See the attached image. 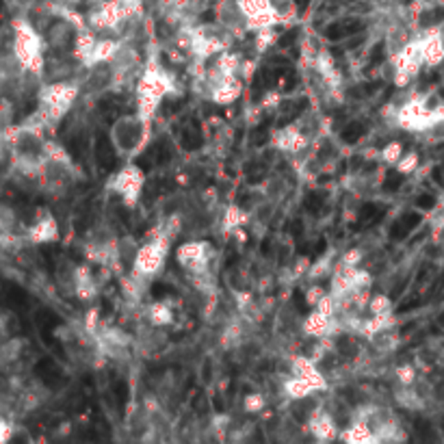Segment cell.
<instances>
[{"instance_id":"1","label":"cell","mask_w":444,"mask_h":444,"mask_svg":"<svg viewBox=\"0 0 444 444\" xmlns=\"http://www.w3.org/2000/svg\"><path fill=\"white\" fill-rule=\"evenodd\" d=\"M173 78L167 69H163L156 61H150L144 69H141L135 94H137V113L152 121L158 106L173 92Z\"/></svg>"},{"instance_id":"2","label":"cell","mask_w":444,"mask_h":444,"mask_svg":"<svg viewBox=\"0 0 444 444\" xmlns=\"http://www.w3.org/2000/svg\"><path fill=\"white\" fill-rule=\"evenodd\" d=\"M13 48L11 52L15 55V59L20 61V65L24 67V72L31 76H44L46 72V40L44 35H40V31L35 28L28 20H22V17H15L13 24Z\"/></svg>"},{"instance_id":"3","label":"cell","mask_w":444,"mask_h":444,"mask_svg":"<svg viewBox=\"0 0 444 444\" xmlns=\"http://www.w3.org/2000/svg\"><path fill=\"white\" fill-rule=\"evenodd\" d=\"M111 144L115 152L123 158H130L144 150V146L150 139V121L146 117H141L139 113L121 115L113 121V126L109 130Z\"/></svg>"},{"instance_id":"4","label":"cell","mask_w":444,"mask_h":444,"mask_svg":"<svg viewBox=\"0 0 444 444\" xmlns=\"http://www.w3.org/2000/svg\"><path fill=\"white\" fill-rule=\"evenodd\" d=\"M83 92L76 80H52L40 89V111L48 117L50 126L61 121L74 106Z\"/></svg>"},{"instance_id":"5","label":"cell","mask_w":444,"mask_h":444,"mask_svg":"<svg viewBox=\"0 0 444 444\" xmlns=\"http://www.w3.org/2000/svg\"><path fill=\"white\" fill-rule=\"evenodd\" d=\"M171 243H173V239L167 237L161 230V225H158L156 232L148 239V243L137 247L130 271L139 278H144V280H152L154 275H158L165 266L167 254L171 250Z\"/></svg>"},{"instance_id":"6","label":"cell","mask_w":444,"mask_h":444,"mask_svg":"<svg viewBox=\"0 0 444 444\" xmlns=\"http://www.w3.org/2000/svg\"><path fill=\"white\" fill-rule=\"evenodd\" d=\"M176 260L187 271V275L191 280L210 275L212 260H215V250H212V245L208 241H202V239L187 241L176 250Z\"/></svg>"},{"instance_id":"7","label":"cell","mask_w":444,"mask_h":444,"mask_svg":"<svg viewBox=\"0 0 444 444\" xmlns=\"http://www.w3.org/2000/svg\"><path fill=\"white\" fill-rule=\"evenodd\" d=\"M146 187V173L137 165H126L121 167L111 180V189L121 198V204L126 208H135L141 200V193Z\"/></svg>"},{"instance_id":"8","label":"cell","mask_w":444,"mask_h":444,"mask_svg":"<svg viewBox=\"0 0 444 444\" xmlns=\"http://www.w3.org/2000/svg\"><path fill=\"white\" fill-rule=\"evenodd\" d=\"M117 69L111 61L96 63L92 67H85V78H83V92L89 96H102L117 89Z\"/></svg>"},{"instance_id":"9","label":"cell","mask_w":444,"mask_h":444,"mask_svg":"<svg viewBox=\"0 0 444 444\" xmlns=\"http://www.w3.org/2000/svg\"><path fill=\"white\" fill-rule=\"evenodd\" d=\"M271 144L275 150L287 152V154H297L301 150H306L310 146V139L297 128V123H287L284 128L275 130L271 137Z\"/></svg>"},{"instance_id":"10","label":"cell","mask_w":444,"mask_h":444,"mask_svg":"<svg viewBox=\"0 0 444 444\" xmlns=\"http://www.w3.org/2000/svg\"><path fill=\"white\" fill-rule=\"evenodd\" d=\"M59 239V223L48 210H40L37 219L26 230V241L33 245H44Z\"/></svg>"},{"instance_id":"11","label":"cell","mask_w":444,"mask_h":444,"mask_svg":"<svg viewBox=\"0 0 444 444\" xmlns=\"http://www.w3.org/2000/svg\"><path fill=\"white\" fill-rule=\"evenodd\" d=\"M301 332H304L306 336H312V339H325V336L339 334L341 327H339V321H336V316H330V314L314 308L304 318V323H301Z\"/></svg>"},{"instance_id":"12","label":"cell","mask_w":444,"mask_h":444,"mask_svg":"<svg viewBox=\"0 0 444 444\" xmlns=\"http://www.w3.org/2000/svg\"><path fill=\"white\" fill-rule=\"evenodd\" d=\"M308 432L312 434V438L327 442V440H339L341 432H339V422H336V416L327 410H316L314 416L306 422Z\"/></svg>"},{"instance_id":"13","label":"cell","mask_w":444,"mask_h":444,"mask_svg":"<svg viewBox=\"0 0 444 444\" xmlns=\"http://www.w3.org/2000/svg\"><path fill=\"white\" fill-rule=\"evenodd\" d=\"M420 50L425 65L438 67L440 63H444V33L440 28H432L420 35Z\"/></svg>"},{"instance_id":"14","label":"cell","mask_w":444,"mask_h":444,"mask_svg":"<svg viewBox=\"0 0 444 444\" xmlns=\"http://www.w3.org/2000/svg\"><path fill=\"white\" fill-rule=\"evenodd\" d=\"M243 94V78L241 76H230L223 83H219L217 87L210 89L208 98L219 104V106H228L239 100V96Z\"/></svg>"},{"instance_id":"15","label":"cell","mask_w":444,"mask_h":444,"mask_svg":"<svg viewBox=\"0 0 444 444\" xmlns=\"http://www.w3.org/2000/svg\"><path fill=\"white\" fill-rule=\"evenodd\" d=\"M74 295L80 301H94L98 297V282H96L92 269H89V266H85V264H76Z\"/></svg>"},{"instance_id":"16","label":"cell","mask_w":444,"mask_h":444,"mask_svg":"<svg viewBox=\"0 0 444 444\" xmlns=\"http://www.w3.org/2000/svg\"><path fill=\"white\" fill-rule=\"evenodd\" d=\"M318 390L312 382L299 377V375H287V379L282 382V395L287 397L289 401L293 399H304V397H310V395H316Z\"/></svg>"},{"instance_id":"17","label":"cell","mask_w":444,"mask_h":444,"mask_svg":"<svg viewBox=\"0 0 444 444\" xmlns=\"http://www.w3.org/2000/svg\"><path fill=\"white\" fill-rule=\"evenodd\" d=\"M339 440L353 442V444H368V442H377V436H375V432L370 429V425L366 420L353 418L349 427L345 432H341Z\"/></svg>"},{"instance_id":"18","label":"cell","mask_w":444,"mask_h":444,"mask_svg":"<svg viewBox=\"0 0 444 444\" xmlns=\"http://www.w3.org/2000/svg\"><path fill=\"white\" fill-rule=\"evenodd\" d=\"M148 323L156 327H167L173 323V308L169 301H154L148 308Z\"/></svg>"},{"instance_id":"19","label":"cell","mask_w":444,"mask_h":444,"mask_svg":"<svg viewBox=\"0 0 444 444\" xmlns=\"http://www.w3.org/2000/svg\"><path fill=\"white\" fill-rule=\"evenodd\" d=\"M245 212L237 206V204H230L223 212V219H221V228H223V232L228 234H234L237 230L245 223Z\"/></svg>"},{"instance_id":"20","label":"cell","mask_w":444,"mask_h":444,"mask_svg":"<svg viewBox=\"0 0 444 444\" xmlns=\"http://www.w3.org/2000/svg\"><path fill=\"white\" fill-rule=\"evenodd\" d=\"M368 314H375V316H390V314H395L393 301H390L388 295H370V299H368Z\"/></svg>"},{"instance_id":"21","label":"cell","mask_w":444,"mask_h":444,"mask_svg":"<svg viewBox=\"0 0 444 444\" xmlns=\"http://www.w3.org/2000/svg\"><path fill=\"white\" fill-rule=\"evenodd\" d=\"M22 349H24V341L22 339H9L3 343V347H0V360L5 362H13L22 355Z\"/></svg>"},{"instance_id":"22","label":"cell","mask_w":444,"mask_h":444,"mask_svg":"<svg viewBox=\"0 0 444 444\" xmlns=\"http://www.w3.org/2000/svg\"><path fill=\"white\" fill-rule=\"evenodd\" d=\"M418 165H420V156H418V152H414V150H410V152H403V156L397 161V171L399 173H403V176H410V173H414L416 169H418Z\"/></svg>"},{"instance_id":"23","label":"cell","mask_w":444,"mask_h":444,"mask_svg":"<svg viewBox=\"0 0 444 444\" xmlns=\"http://www.w3.org/2000/svg\"><path fill=\"white\" fill-rule=\"evenodd\" d=\"M403 144L401 141H390L388 146H384V150L379 152V158H382V163H386V165H397V161L403 156Z\"/></svg>"},{"instance_id":"24","label":"cell","mask_w":444,"mask_h":444,"mask_svg":"<svg viewBox=\"0 0 444 444\" xmlns=\"http://www.w3.org/2000/svg\"><path fill=\"white\" fill-rule=\"evenodd\" d=\"M266 407V399L262 393H258V390H254V393H247L243 397V410L250 412V414H260L262 410Z\"/></svg>"},{"instance_id":"25","label":"cell","mask_w":444,"mask_h":444,"mask_svg":"<svg viewBox=\"0 0 444 444\" xmlns=\"http://www.w3.org/2000/svg\"><path fill=\"white\" fill-rule=\"evenodd\" d=\"M395 377L399 386H414L418 382V373L414 368V364H399L395 370Z\"/></svg>"},{"instance_id":"26","label":"cell","mask_w":444,"mask_h":444,"mask_svg":"<svg viewBox=\"0 0 444 444\" xmlns=\"http://www.w3.org/2000/svg\"><path fill=\"white\" fill-rule=\"evenodd\" d=\"M15 228V212L11 206L0 204V234L9 232V230Z\"/></svg>"},{"instance_id":"27","label":"cell","mask_w":444,"mask_h":444,"mask_svg":"<svg viewBox=\"0 0 444 444\" xmlns=\"http://www.w3.org/2000/svg\"><path fill=\"white\" fill-rule=\"evenodd\" d=\"M269 3L280 20H287L289 15L295 13V0H269Z\"/></svg>"},{"instance_id":"28","label":"cell","mask_w":444,"mask_h":444,"mask_svg":"<svg viewBox=\"0 0 444 444\" xmlns=\"http://www.w3.org/2000/svg\"><path fill=\"white\" fill-rule=\"evenodd\" d=\"M275 42V35H273V26H264V28H258V35H256V48L262 52L266 50L269 46H273Z\"/></svg>"},{"instance_id":"29","label":"cell","mask_w":444,"mask_h":444,"mask_svg":"<svg viewBox=\"0 0 444 444\" xmlns=\"http://www.w3.org/2000/svg\"><path fill=\"white\" fill-rule=\"evenodd\" d=\"M327 293H330V291H325L323 287H318V284H314V287H310V289L306 291V304L312 306V308H316L318 301H321Z\"/></svg>"},{"instance_id":"30","label":"cell","mask_w":444,"mask_h":444,"mask_svg":"<svg viewBox=\"0 0 444 444\" xmlns=\"http://www.w3.org/2000/svg\"><path fill=\"white\" fill-rule=\"evenodd\" d=\"M15 434V427H13V422H9L7 418L0 416V444H5L13 438Z\"/></svg>"},{"instance_id":"31","label":"cell","mask_w":444,"mask_h":444,"mask_svg":"<svg viewBox=\"0 0 444 444\" xmlns=\"http://www.w3.org/2000/svg\"><path fill=\"white\" fill-rule=\"evenodd\" d=\"M432 123H434V128L444 126V102L432 106Z\"/></svg>"}]
</instances>
